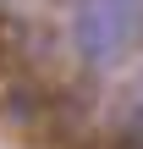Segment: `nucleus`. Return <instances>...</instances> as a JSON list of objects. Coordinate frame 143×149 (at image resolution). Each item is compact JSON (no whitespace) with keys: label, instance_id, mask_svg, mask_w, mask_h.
I'll return each mask as SVG.
<instances>
[{"label":"nucleus","instance_id":"nucleus-1","mask_svg":"<svg viewBox=\"0 0 143 149\" xmlns=\"http://www.w3.org/2000/svg\"><path fill=\"white\" fill-rule=\"evenodd\" d=\"M143 28V0H72V44L83 66H110Z\"/></svg>","mask_w":143,"mask_h":149}]
</instances>
